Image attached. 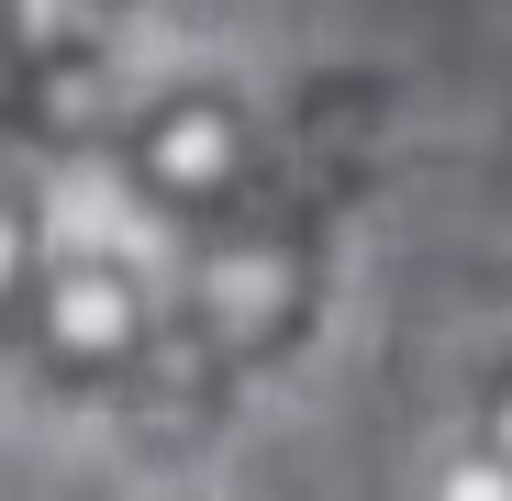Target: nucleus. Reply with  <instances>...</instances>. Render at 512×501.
Listing matches in <instances>:
<instances>
[{
	"mask_svg": "<svg viewBox=\"0 0 512 501\" xmlns=\"http://www.w3.org/2000/svg\"><path fill=\"white\" fill-rule=\"evenodd\" d=\"M312 312H323V223H312V212H279V201L223 212V234L201 245L179 312L156 323L145 368L123 379V424H134L156 457H179L268 357L301 346Z\"/></svg>",
	"mask_w": 512,
	"mask_h": 501,
	"instance_id": "nucleus-1",
	"label": "nucleus"
},
{
	"mask_svg": "<svg viewBox=\"0 0 512 501\" xmlns=\"http://www.w3.org/2000/svg\"><path fill=\"white\" fill-rule=\"evenodd\" d=\"M256 156H268V134L245 123L234 90H167V101L134 112V134H123L134 190H145L156 212H179V223H223V212H245Z\"/></svg>",
	"mask_w": 512,
	"mask_h": 501,
	"instance_id": "nucleus-2",
	"label": "nucleus"
},
{
	"mask_svg": "<svg viewBox=\"0 0 512 501\" xmlns=\"http://www.w3.org/2000/svg\"><path fill=\"white\" fill-rule=\"evenodd\" d=\"M123 23V0H0V67L23 90H67Z\"/></svg>",
	"mask_w": 512,
	"mask_h": 501,
	"instance_id": "nucleus-5",
	"label": "nucleus"
},
{
	"mask_svg": "<svg viewBox=\"0 0 512 501\" xmlns=\"http://www.w3.org/2000/svg\"><path fill=\"white\" fill-rule=\"evenodd\" d=\"M490 457H512V390L490 401Z\"/></svg>",
	"mask_w": 512,
	"mask_h": 501,
	"instance_id": "nucleus-8",
	"label": "nucleus"
},
{
	"mask_svg": "<svg viewBox=\"0 0 512 501\" xmlns=\"http://www.w3.org/2000/svg\"><path fill=\"white\" fill-rule=\"evenodd\" d=\"M34 190H23V167L0 156V323H12L23 301H34Z\"/></svg>",
	"mask_w": 512,
	"mask_h": 501,
	"instance_id": "nucleus-6",
	"label": "nucleus"
},
{
	"mask_svg": "<svg viewBox=\"0 0 512 501\" xmlns=\"http://www.w3.org/2000/svg\"><path fill=\"white\" fill-rule=\"evenodd\" d=\"M34 346L56 379H134L145 346H156V312H145V279L112 257V245H67V257L34 268Z\"/></svg>",
	"mask_w": 512,
	"mask_h": 501,
	"instance_id": "nucleus-3",
	"label": "nucleus"
},
{
	"mask_svg": "<svg viewBox=\"0 0 512 501\" xmlns=\"http://www.w3.org/2000/svg\"><path fill=\"white\" fill-rule=\"evenodd\" d=\"M379 134H390V101L368 90V78H323V90L268 134V156H256V190H245V201H279V212L334 223V212H346V190L368 179Z\"/></svg>",
	"mask_w": 512,
	"mask_h": 501,
	"instance_id": "nucleus-4",
	"label": "nucleus"
},
{
	"mask_svg": "<svg viewBox=\"0 0 512 501\" xmlns=\"http://www.w3.org/2000/svg\"><path fill=\"white\" fill-rule=\"evenodd\" d=\"M446 501H512V457H468V468H446Z\"/></svg>",
	"mask_w": 512,
	"mask_h": 501,
	"instance_id": "nucleus-7",
	"label": "nucleus"
}]
</instances>
